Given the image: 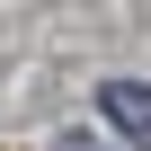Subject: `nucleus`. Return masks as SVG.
Segmentation results:
<instances>
[{"mask_svg":"<svg viewBox=\"0 0 151 151\" xmlns=\"http://www.w3.org/2000/svg\"><path fill=\"white\" fill-rule=\"evenodd\" d=\"M53 151H107V142H98V133H80V124H71V133H62Z\"/></svg>","mask_w":151,"mask_h":151,"instance_id":"2","label":"nucleus"},{"mask_svg":"<svg viewBox=\"0 0 151 151\" xmlns=\"http://www.w3.org/2000/svg\"><path fill=\"white\" fill-rule=\"evenodd\" d=\"M98 116H107L133 151H151V80H107V89H98Z\"/></svg>","mask_w":151,"mask_h":151,"instance_id":"1","label":"nucleus"}]
</instances>
